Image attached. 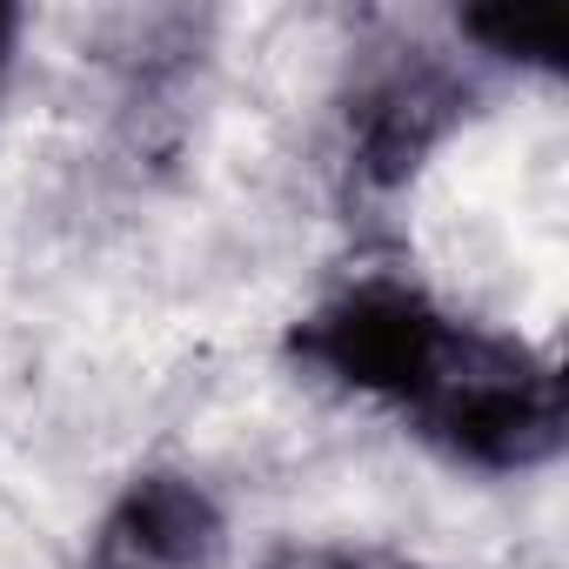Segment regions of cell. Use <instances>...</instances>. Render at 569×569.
I'll return each instance as SVG.
<instances>
[{"instance_id":"1","label":"cell","mask_w":569,"mask_h":569,"mask_svg":"<svg viewBox=\"0 0 569 569\" xmlns=\"http://www.w3.org/2000/svg\"><path fill=\"white\" fill-rule=\"evenodd\" d=\"M402 422L449 456L456 469L476 476H522L562 456L569 442V402H562V376L542 349H529L522 336L482 329L469 316H456L436 369L422 376V389L409 396Z\"/></svg>"},{"instance_id":"2","label":"cell","mask_w":569,"mask_h":569,"mask_svg":"<svg viewBox=\"0 0 569 569\" xmlns=\"http://www.w3.org/2000/svg\"><path fill=\"white\" fill-rule=\"evenodd\" d=\"M449 329L456 316L429 289H416L402 274H356L349 289L322 296L289 329V362L342 396H362L402 416L422 376L436 369Z\"/></svg>"},{"instance_id":"3","label":"cell","mask_w":569,"mask_h":569,"mask_svg":"<svg viewBox=\"0 0 569 569\" xmlns=\"http://www.w3.org/2000/svg\"><path fill=\"white\" fill-rule=\"evenodd\" d=\"M476 81L429 41L369 48L342 88V161L362 194H396L469 121Z\"/></svg>"},{"instance_id":"4","label":"cell","mask_w":569,"mask_h":569,"mask_svg":"<svg viewBox=\"0 0 569 569\" xmlns=\"http://www.w3.org/2000/svg\"><path fill=\"white\" fill-rule=\"evenodd\" d=\"M228 542L221 502L181 469H141L94 529L88 569H214Z\"/></svg>"},{"instance_id":"5","label":"cell","mask_w":569,"mask_h":569,"mask_svg":"<svg viewBox=\"0 0 569 569\" xmlns=\"http://www.w3.org/2000/svg\"><path fill=\"white\" fill-rule=\"evenodd\" d=\"M462 41H476L489 61H516L536 74L562 68V14H509V8H476L456 21Z\"/></svg>"},{"instance_id":"6","label":"cell","mask_w":569,"mask_h":569,"mask_svg":"<svg viewBox=\"0 0 569 569\" xmlns=\"http://www.w3.org/2000/svg\"><path fill=\"white\" fill-rule=\"evenodd\" d=\"M268 569H422L396 549H349V542H316V549H281Z\"/></svg>"},{"instance_id":"7","label":"cell","mask_w":569,"mask_h":569,"mask_svg":"<svg viewBox=\"0 0 569 569\" xmlns=\"http://www.w3.org/2000/svg\"><path fill=\"white\" fill-rule=\"evenodd\" d=\"M14 41H21V8L0 0V81H8V68H14Z\"/></svg>"}]
</instances>
